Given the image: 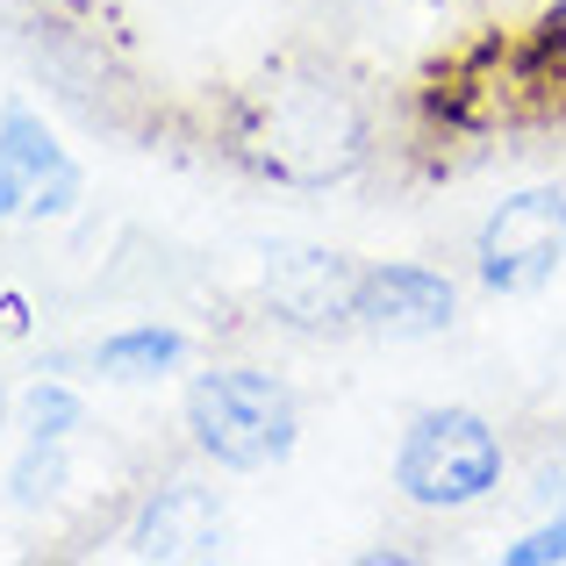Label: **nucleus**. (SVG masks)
Segmentation results:
<instances>
[{"label":"nucleus","instance_id":"13","mask_svg":"<svg viewBox=\"0 0 566 566\" xmlns=\"http://www.w3.org/2000/svg\"><path fill=\"white\" fill-rule=\"evenodd\" d=\"M538 502L545 510H566V473H553V467L538 473Z\"/></svg>","mask_w":566,"mask_h":566},{"label":"nucleus","instance_id":"5","mask_svg":"<svg viewBox=\"0 0 566 566\" xmlns=\"http://www.w3.org/2000/svg\"><path fill=\"white\" fill-rule=\"evenodd\" d=\"M359 265L345 251H323V244H294L265 259V308L273 323L302 337H345L359 331Z\"/></svg>","mask_w":566,"mask_h":566},{"label":"nucleus","instance_id":"11","mask_svg":"<svg viewBox=\"0 0 566 566\" xmlns=\"http://www.w3.org/2000/svg\"><path fill=\"white\" fill-rule=\"evenodd\" d=\"M502 559H510V566H559L566 559V510H553L538 531H531V538H516Z\"/></svg>","mask_w":566,"mask_h":566},{"label":"nucleus","instance_id":"7","mask_svg":"<svg viewBox=\"0 0 566 566\" xmlns=\"http://www.w3.org/2000/svg\"><path fill=\"white\" fill-rule=\"evenodd\" d=\"M222 495L208 481H166L144 495L137 524H129V553L137 559H216L222 553Z\"/></svg>","mask_w":566,"mask_h":566},{"label":"nucleus","instance_id":"9","mask_svg":"<svg viewBox=\"0 0 566 566\" xmlns=\"http://www.w3.org/2000/svg\"><path fill=\"white\" fill-rule=\"evenodd\" d=\"M187 352L193 345L180 331H166V323H137V331H115V337L94 345V374H108V380H166V374L187 366Z\"/></svg>","mask_w":566,"mask_h":566},{"label":"nucleus","instance_id":"6","mask_svg":"<svg viewBox=\"0 0 566 566\" xmlns=\"http://www.w3.org/2000/svg\"><path fill=\"white\" fill-rule=\"evenodd\" d=\"M459 323V287L430 265H374L359 280V331L387 345H416V337H444Z\"/></svg>","mask_w":566,"mask_h":566},{"label":"nucleus","instance_id":"15","mask_svg":"<svg viewBox=\"0 0 566 566\" xmlns=\"http://www.w3.org/2000/svg\"><path fill=\"white\" fill-rule=\"evenodd\" d=\"M0 409H8V395H0Z\"/></svg>","mask_w":566,"mask_h":566},{"label":"nucleus","instance_id":"8","mask_svg":"<svg viewBox=\"0 0 566 566\" xmlns=\"http://www.w3.org/2000/svg\"><path fill=\"white\" fill-rule=\"evenodd\" d=\"M0 151L14 158V166L29 172V208H22V222H57V216H72L80 208V166L65 158V144L43 129V115L36 108H22V101H8L0 108Z\"/></svg>","mask_w":566,"mask_h":566},{"label":"nucleus","instance_id":"12","mask_svg":"<svg viewBox=\"0 0 566 566\" xmlns=\"http://www.w3.org/2000/svg\"><path fill=\"white\" fill-rule=\"evenodd\" d=\"M22 208H29V172L14 166L8 151H0V222H14Z\"/></svg>","mask_w":566,"mask_h":566},{"label":"nucleus","instance_id":"1","mask_svg":"<svg viewBox=\"0 0 566 566\" xmlns=\"http://www.w3.org/2000/svg\"><path fill=\"white\" fill-rule=\"evenodd\" d=\"M366 108L337 80H265L244 101L237 158L280 187H337L366 166Z\"/></svg>","mask_w":566,"mask_h":566},{"label":"nucleus","instance_id":"14","mask_svg":"<svg viewBox=\"0 0 566 566\" xmlns=\"http://www.w3.org/2000/svg\"><path fill=\"white\" fill-rule=\"evenodd\" d=\"M22 323H29V302L22 294H0V331H22Z\"/></svg>","mask_w":566,"mask_h":566},{"label":"nucleus","instance_id":"2","mask_svg":"<svg viewBox=\"0 0 566 566\" xmlns=\"http://www.w3.org/2000/svg\"><path fill=\"white\" fill-rule=\"evenodd\" d=\"M187 430L201 444V459H216L230 473H265L302 444V409L259 366H208L187 387Z\"/></svg>","mask_w":566,"mask_h":566},{"label":"nucleus","instance_id":"3","mask_svg":"<svg viewBox=\"0 0 566 566\" xmlns=\"http://www.w3.org/2000/svg\"><path fill=\"white\" fill-rule=\"evenodd\" d=\"M395 488L416 510H473L502 488V438L473 409H423L395 444Z\"/></svg>","mask_w":566,"mask_h":566},{"label":"nucleus","instance_id":"4","mask_svg":"<svg viewBox=\"0 0 566 566\" xmlns=\"http://www.w3.org/2000/svg\"><path fill=\"white\" fill-rule=\"evenodd\" d=\"M566 265V187H524L481 222L473 273L488 294H538Z\"/></svg>","mask_w":566,"mask_h":566},{"label":"nucleus","instance_id":"10","mask_svg":"<svg viewBox=\"0 0 566 566\" xmlns=\"http://www.w3.org/2000/svg\"><path fill=\"white\" fill-rule=\"evenodd\" d=\"M80 423H86V401L72 395L65 380H36L29 387V438L36 444H65Z\"/></svg>","mask_w":566,"mask_h":566}]
</instances>
